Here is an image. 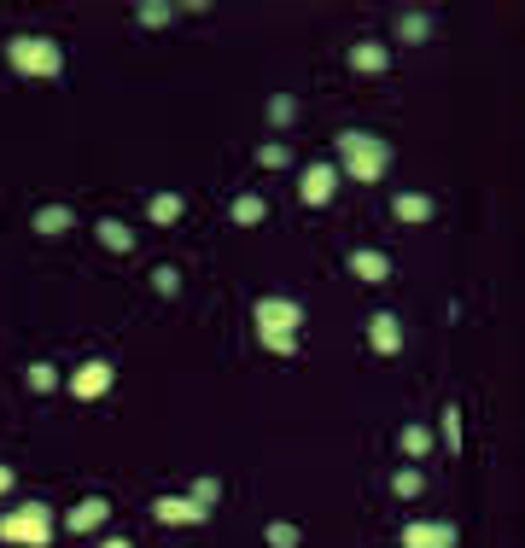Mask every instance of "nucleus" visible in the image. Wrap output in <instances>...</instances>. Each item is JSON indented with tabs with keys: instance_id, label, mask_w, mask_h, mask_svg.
<instances>
[{
	"instance_id": "f257e3e1",
	"label": "nucleus",
	"mask_w": 525,
	"mask_h": 548,
	"mask_svg": "<svg viewBox=\"0 0 525 548\" xmlns=\"http://www.w3.org/2000/svg\"><path fill=\"white\" fill-rule=\"evenodd\" d=\"M339 175H350V181H380L385 170H391V146H385L380 135H362V129H345L339 135V164H333Z\"/></svg>"
},
{
	"instance_id": "f03ea898",
	"label": "nucleus",
	"mask_w": 525,
	"mask_h": 548,
	"mask_svg": "<svg viewBox=\"0 0 525 548\" xmlns=\"http://www.w3.org/2000/svg\"><path fill=\"white\" fill-rule=\"evenodd\" d=\"M6 65L18 76H30V82H53L65 70V47L53 35H12L6 41Z\"/></svg>"
},
{
	"instance_id": "7ed1b4c3",
	"label": "nucleus",
	"mask_w": 525,
	"mask_h": 548,
	"mask_svg": "<svg viewBox=\"0 0 525 548\" xmlns=\"http://www.w3.org/2000/svg\"><path fill=\"white\" fill-rule=\"evenodd\" d=\"M53 508L47 502H24V508H12V514H0V537L18 548H47L53 543Z\"/></svg>"
},
{
	"instance_id": "20e7f679",
	"label": "nucleus",
	"mask_w": 525,
	"mask_h": 548,
	"mask_svg": "<svg viewBox=\"0 0 525 548\" xmlns=\"http://www.w3.org/2000/svg\"><path fill=\"white\" fill-rule=\"evenodd\" d=\"M251 321H257V339H304V304L292 298H257Z\"/></svg>"
},
{
	"instance_id": "39448f33",
	"label": "nucleus",
	"mask_w": 525,
	"mask_h": 548,
	"mask_svg": "<svg viewBox=\"0 0 525 548\" xmlns=\"http://www.w3.org/2000/svg\"><path fill=\"white\" fill-rule=\"evenodd\" d=\"M111 379H117V362H105V356H94V362H82V368L70 374V397L94 403V397H105V391H111Z\"/></svg>"
},
{
	"instance_id": "423d86ee",
	"label": "nucleus",
	"mask_w": 525,
	"mask_h": 548,
	"mask_svg": "<svg viewBox=\"0 0 525 548\" xmlns=\"http://www.w3.org/2000/svg\"><path fill=\"white\" fill-rule=\"evenodd\" d=\"M333 193H339V170H333V164H310L304 181H298V199H304L310 210H321Z\"/></svg>"
},
{
	"instance_id": "0eeeda50",
	"label": "nucleus",
	"mask_w": 525,
	"mask_h": 548,
	"mask_svg": "<svg viewBox=\"0 0 525 548\" xmlns=\"http://www.w3.org/2000/svg\"><path fill=\"white\" fill-rule=\"evenodd\" d=\"M152 519H158V525H205L210 508H199L193 496H158V502H152Z\"/></svg>"
},
{
	"instance_id": "6e6552de",
	"label": "nucleus",
	"mask_w": 525,
	"mask_h": 548,
	"mask_svg": "<svg viewBox=\"0 0 525 548\" xmlns=\"http://www.w3.org/2000/svg\"><path fill=\"white\" fill-rule=\"evenodd\" d=\"M403 548H455V525H444V519H409L403 525Z\"/></svg>"
},
{
	"instance_id": "1a4fd4ad",
	"label": "nucleus",
	"mask_w": 525,
	"mask_h": 548,
	"mask_svg": "<svg viewBox=\"0 0 525 548\" xmlns=\"http://www.w3.org/2000/svg\"><path fill=\"white\" fill-rule=\"evenodd\" d=\"M368 344H374L380 356H397V350H403V321H397L391 309H374V315H368Z\"/></svg>"
},
{
	"instance_id": "9d476101",
	"label": "nucleus",
	"mask_w": 525,
	"mask_h": 548,
	"mask_svg": "<svg viewBox=\"0 0 525 548\" xmlns=\"http://www.w3.org/2000/svg\"><path fill=\"white\" fill-rule=\"evenodd\" d=\"M105 519H111V502H105V496H88V502H76V508L65 514V531L82 537V531H100Z\"/></svg>"
},
{
	"instance_id": "9b49d317",
	"label": "nucleus",
	"mask_w": 525,
	"mask_h": 548,
	"mask_svg": "<svg viewBox=\"0 0 525 548\" xmlns=\"http://www.w3.org/2000/svg\"><path fill=\"white\" fill-rule=\"evenodd\" d=\"M350 274L368 280V286H380V280H391V257L374 251V245H356V251H350Z\"/></svg>"
},
{
	"instance_id": "f8f14e48",
	"label": "nucleus",
	"mask_w": 525,
	"mask_h": 548,
	"mask_svg": "<svg viewBox=\"0 0 525 548\" xmlns=\"http://www.w3.org/2000/svg\"><path fill=\"white\" fill-rule=\"evenodd\" d=\"M385 65H391V47H385V41H356V47H350V70L380 76Z\"/></svg>"
},
{
	"instance_id": "ddd939ff",
	"label": "nucleus",
	"mask_w": 525,
	"mask_h": 548,
	"mask_svg": "<svg viewBox=\"0 0 525 548\" xmlns=\"http://www.w3.org/2000/svg\"><path fill=\"white\" fill-rule=\"evenodd\" d=\"M397 41H403V47H420V41H432V12H420V6L397 12Z\"/></svg>"
},
{
	"instance_id": "4468645a",
	"label": "nucleus",
	"mask_w": 525,
	"mask_h": 548,
	"mask_svg": "<svg viewBox=\"0 0 525 548\" xmlns=\"http://www.w3.org/2000/svg\"><path fill=\"white\" fill-rule=\"evenodd\" d=\"M432 199H426V193H397V199H391V216H397V222H409V228H420V222H432Z\"/></svg>"
},
{
	"instance_id": "2eb2a0df",
	"label": "nucleus",
	"mask_w": 525,
	"mask_h": 548,
	"mask_svg": "<svg viewBox=\"0 0 525 548\" xmlns=\"http://www.w3.org/2000/svg\"><path fill=\"white\" fill-rule=\"evenodd\" d=\"M94 234H100V245H105V251H117V257H123V251H135V228H129V222H117V216H100V222H94Z\"/></svg>"
},
{
	"instance_id": "dca6fc26",
	"label": "nucleus",
	"mask_w": 525,
	"mask_h": 548,
	"mask_svg": "<svg viewBox=\"0 0 525 548\" xmlns=\"http://www.w3.org/2000/svg\"><path fill=\"white\" fill-rule=\"evenodd\" d=\"M181 210H187V199H181V193H152V199H146V222L175 228V222H181Z\"/></svg>"
},
{
	"instance_id": "f3484780",
	"label": "nucleus",
	"mask_w": 525,
	"mask_h": 548,
	"mask_svg": "<svg viewBox=\"0 0 525 548\" xmlns=\"http://www.w3.org/2000/svg\"><path fill=\"white\" fill-rule=\"evenodd\" d=\"M70 222H76L70 205H41L35 210V234H47V240H53V234H70Z\"/></svg>"
},
{
	"instance_id": "a211bd4d",
	"label": "nucleus",
	"mask_w": 525,
	"mask_h": 548,
	"mask_svg": "<svg viewBox=\"0 0 525 548\" xmlns=\"http://www.w3.org/2000/svg\"><path fill=\"white\" fill-rule=\"evenodd\" d=\"M228 216H234V222H240V228H257V222H269V205H263V199H257V193H240V199H234V205H228Z\"/></svg>"
},
{
	"instance_id": "6ab92c4d",
	"label": "nucleus",
	"mask_w": 525,
	"mask_h": 548,
	"mask_svg": "<svg viewBox=\"0 0 525 548\" xmlns=\"http://www.w3.org/2000/svg\"><path fill=\"white\" fill-rule=\"evenodd\" d=\"M135 18L146 24V30H164V24L175 18V6H170V0H140V6H135Z\"/></svg>"
},
{
	"instance_id": "aec40b11",
	"label": "nucleus",
	"mask_w": 525,
	"mask_h": 548,
	"mask_svg": "<svg viewBox=\"0 0 525 548\" xmlns=\"http://www.w3.org/2000/svg\"><path fill=\"white\" fill-rule=\"evenodd\" d=\"M24 385H30L35 397H47V391H59V368H53V362H30Z\"/></svg>"
},
{
	"instance_id": "412c9836",
	"label": "nucleus",
	"mask_w": 525,
	"mask_h": 548,
	"mask_svg": "<svg viewBox=\"0 0 525 548\" xmlns=\"http://www.w3.org/2000/svg\"><path fill=\"white\" fill-rule=\"evenodd\" d=\"M263 543H269V548H298V543H304V531H298L292 519H275V525L263 531Z\"/></svg>"
},
{
	"instance_id": "4be33fe9",
	"label": "nucleus",
	"mask_w": 525,
	"mask_h": 548,
	"mask_svg": "<svg viewBox=\"0 0 525 548\" xmlns=\"http://www.w3.org/2000/svg\"><path fill=\"white\" fill-rule=\"evenodd\" d=\"M391 490H397L403 502H415L420 490H426V479H420V467H397V473H391Z\"/></svg>"
},
{
	"instance_id": "5701e85b",
	"label": "nucleus",
	"mask_w": 525,
	"mask_h": 548,
	"mask_svg": "<svg viewBox=\"0 0 525 548\" xmlns=\"http://www.w3.org/2000/svg\"><path fill=\"white\" fill-rule=\"evenodd\" d=\"M257 164H263V170H286V164H292V146H286V140H263V146H257Z\"/></svg>"
},
{
	"instance_id": "b1692460",
	"label": "nucleus",
	"mask_w": 525,
	"mask_h": 548,
	"mask_svg": "<svg viewBox=\"0 0 525 548\" xmlns=\"http://www.w3.org/2000/svg\"><path fill=\"white\" fill-rule=\"evenodd\" d=\"M397 449H403V455H432V432H426V426H403V438H397Z\"/></svg>"
},
{
	"instance_id": "393cba45",
	"label": "nucleus",
	"mask_w": 525,
	"mask_h": 548,
	"mask_svg": "<svg viewBox=\"0 0 525 548\" xmlns=\"http://www.w3.org/2000/svg\"><path fill=\"white\" fill-rule=\"evenodd\" d=\"M269 123H275V129H292V123H298V100H292V94H275V100H269Z\"/></svg>"
},
{
	"instance_id": "a878e982",
	"label": "nucleus",
	"mask_w": 525,
	"mask_h": 548,
	"mask_svg": "<svg viewBox=\"0 0 525 548\" xmlns=\"http://www.w3.org/2000/svg\"><path fill=\"white\" fill-rule=\"evenodd\" d=\"M444 449L461 455V409H444Z\"/></svg>"
},
{
	"instance_id": "bb28decb",
	"label": "nucleus",
	"mask_w": 525,
	"mask_h": 548,
	"mask_svg": "<svg viewBox=\"0 0 525 548\" xmlns=\"http://www.w3.org/2000/svg\"><path fill=\"white\" fill-rule=\"evenodd\" d=\"M152 292H164V298H170V292H181V274H175L170 263H158V269H152Z\"/></svg>"
},
{
	"instance_id": "cd10ccee",
	"label": "nucleus",
	"mask_w": 525,
	"mask_h": 548,
	"mask_svg": "<svg viewBox=\"0 0 525 548\" xmlns=\"http://www.w3.org/2000/svg\"><path fill=\"white\" fill-rule=\"evenodd\" d=\"M187 496H193L199 508H216V502H222V484H216V479H199L193 490H187Z\"/></svg>"
},
{
	"instance_id": "c85d7f7f",
	"label": "nucleus",
	"mask_w": 525,
	"mask_h": 548,
	"mask_svg": "<svg viewBox=\"0 0 525 548\" xmlns=\"http://www.w3.org/2000/svg\"><path fill=\"white\" fill-rule=\"evenodd\" d=\"M6 490H12V467H0V496H6Z\"/></svg>"
},
{
	"instance_id": "c756f323",
	"label": "nucleus",
	"mask_w": 525,
	"mask_h": 548,
	"mask_svg": "<svg viewBox=\"0 0 525 548\" xmlns=\"http://www.w3.org/2000/svg\"><path fill=\"white\" fill-rule=\"evenodd\" d=\"M105 548H135V543H129V537H111V543H105Z\"/></svg>"
}]
</instances>
